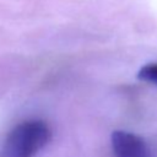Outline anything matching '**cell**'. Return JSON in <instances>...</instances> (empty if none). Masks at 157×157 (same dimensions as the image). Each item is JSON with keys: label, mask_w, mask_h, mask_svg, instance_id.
Masks as SVG:
<instances>
[{"label": "cell", "mask_w": 157, "mask_h": 157, "mask_svg": "<svg viewBox=\"0 0 157 157\" xmlns=\"http://www.w3.org/2000/svg\"><path fill=\"white\" fill-rule=\"evenodd\" d=\"M137 77L142 81L157 86V63H151L142 66L137 74Z\"/></svg>", "instance_id": "obj_3"}, {"label": "cell", "mask_w": 157, "mask_h": 157, "mask_svg": "<svg viewBox=\"0 0 157 157\" xmlns=\"http://www.w3.org/2000/svg\"><path fill=\"white\" fill-rule=\"evenodd\" d=\"M112 148L114 157H151L146 142L129 131H114L112 134Z\"/></svg>", "instance_id": "obj_2"}, {"label": "cell", "mask_w": 157, "mask_h": 157, "mask_svg": "<svg viewBox=\"0 0 157 157\" xmlns=\"http://www.w3.org/2000/svg\"><path fill=\"white\" fill-rule=\"evenodd\" d=\"M50 139V129L42 120H27L18 124L6 137L0 157H33Z\"/></svg>", "instance_id": "obj_1"}]
</instances>
